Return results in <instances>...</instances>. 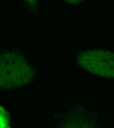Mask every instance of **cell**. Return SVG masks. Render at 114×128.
<instances>
[{"mask_svg": "<svg viewBox=\"0 0 114 128\" xmlns=\"http://www.w3.org/2000/svg\"><path fill=\"white\" fill-rule=\"evenodd\" d=\"M33 72L24 57L16 51L0 53V89L21 88L33 80Z\"/></svg>", "mask_w": 114, "mask_h": 128, "instance_id": "cell-1", "label": "cell"}, {"mask_svg": "<svg viewBox=\"0 0 114 128\" xmlns=\"http://www.w3.org/2000/svg\"><path fill=\"white\" fill-rule=\"evenodd\" d=\"M78 63L83 68L102 76L114 78V52L101 50L79 53Z\"/></svg>", "mask_w": 114, "mask_h": 128, "instance_id": "cell-2", "label": "cell"}, {"mask_svg": "<svg viewBox=\"0 0 114 128\" xmlns=\"http://www.w3.org/2000/svg\"><path fill=\"white\" fill-rule=\"evenodd\" d=\"M9 115L8 113L0 106V128H8L9 126Z\"/></svg>", "mask_w": 114, "mask_h": 128, "instance_id": "cell-3", "label": "cell"}, {"mask_svg": "<svg viewBox=\"0 0 114 128\" xmlns=\"http://www.w3.org/2000/svg\"><path fill=\"white\" fill-rule=\"evenodd\" d=\"M65 0L70 4H75L81 1L82 0Z\"/></svg>", "mask_w": 114, "mask_h": 128, "instance_id": "cell-4", "label": "cell"}, {"mask_svg": "<svg viewBox=\"0 0 114 128\" xmlns=\"http://www.w3.org/2000/svg\"><path fill=\"white\" fill-rule=\"evenodd\" d=\"M30 4L32 5H35L36 2V0H26Z\"/></svg>", "mask_w": 114, "mask_h": 128, "instance_id": "cell-5", "label": "cell"}]
</instances>
